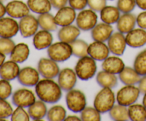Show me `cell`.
I'll return each mask as SVG.
<instances>
[{
  "mask_svg": "<svg viewBox=\"0 0 146 121\" xmlns=\"http://www.w3.org/2000/svg\"><path fill=\"white\" fill-rule=\"evenodd\" d=\"M35 93L39 100L46 103H56L62 97V89L58 83L48 78L38 81L35 85Z\"/></svg>",
  "mask_w": 146,
  "mask_h": 121,
  "instance_id": "cell-1",
  "label": "cell"
},
{
  "mask_svg": "<svg viewBox=\"0 0 146 121\" xmlns=\"http://www.w3.org/2000/svg\"><path fill=\"white\" fill-rule=\"evenodd\" d=\"M97 64L96 60L91 56L79 58L75 65V72L79 79L88 81L96 75L97 72Z\"/></svg>",
  "mask_w": 146,
  "mask_h": 121,
  "instance_id": "cell-2",
  "label": "cell"
},
{
  "mask_svg": "<svg viewBox=\"0 0 146 121\" xmlns=\"http://www.w3.org/2000/svg\"><path fill=\"white\" fill-rule=\"evenodd\" d=\"M116 97L111 88H102L96 94L94 101V106L101 113H106L114 106Z\"/></svg>",
  "mask_w": 146,
  "mask_h": 121,
  "instance_id": "cell-3",
  "label": "cell"
},
{
  "mask_svg": "<svg viewBox=\"0 0 146 121\" xmlns=\"http://www.w3.org/2000/svg\"><path fill=\"white\" fill-rule=\"evenodd\" d=\"M47 54L48 58L56 62H64L73 55L72 48L70 44L60 41L52 44L47 48Z\"/></svg>",
  "mask_w": 146,
  "mask_h": 121,
  "instance_id": "cell-4",
  "label": "cell"
},
{
  "mask_svg": "<svg viewBox=\"0 0 146 121\" xmlns=\"http://www.w3.org/2000/svg\"><path fill=\"white\" fill-rule=\"evenodd\" d=\"M66 102L68 109L73 112H81L86 107L87 101L86 95L81 91L73 89L67 91Z\"/></svg>",
  "mask_w": 146,
  "mask_h": 121,
  "instance_id": "cell-5",
  "label": "cell"
},
{
  "mask_svg": "<svg viewBox=\"0 0 146 121\" xmlns=\"http://www.w3.org/2000/svg\"><path fill=\"white\" fill-rule=\"evenodd\" d=\"M141 91L138 87L132 85H125L116 94L117 102L120 105L128 107L135 103L139 98Z\"/></svg>",
  "mask_w": 146,
  "mask_h": 121,
  "instance_id": "cell-6",
  "label": "cell"
},
{
  "mask_svg": "<svg viewBox=\"0 0 146 121\" xmlns=\"http://www.w3.org/2000/svg\"><path fill=\"white\" fill-rule=\"evenodd\" d=\"M76 26L81 31H91L98 24V15L96 11L91 9L80 11L76 19Z\"/></svg>",
  "mask_w": 146,
  "mask_h": 121,
  "instance_id": "cell-7",
  "label": "cell"
},
{
  "mask_svg": "<svg viewBox=\"0 0 146 121\" xmlns=\"http://www.w3.org/2000/svg\"><path fill=\"white\" fill-rule=\"evenodd\" d=\"M37 69L40 75L44 78L48 79H54L58 77L60 72L58 63L50 58H41L38 62Z\"/></svg>",
  "mask_w": 146,
  "mask_h": 121,
  "instance_id": "cell-8",
  "label": "cell"
},
{
  "mask_svg": "<svg viewBox=\"0 0 146 121\" xmlns=\"http://www.w3.org/2000/svg\"><path fill=\"white\" fill-rule=\"evenodd\" d=\"M11 101L15 106L27 108L32 105L36 99L32 91L27 88H19L12 94Z\"/></svg>",
  "mask_w": 146,
  "mask_h": 121,
  "instance_id": "cell-9",
  "label": "cell"
},
{
  "mask_svg": "<svg viewBox=\"0 0 146 121\" xmlns=\"http://www.w3.org/2000/svg\"><path fill=\"white\" fill-rule=\"evenodd\" d=\"M19 27L21 36L27 38L34 36V34L38 31L39 25L37 18L29 14L20 19Z\"/></svg>",
  "mask_w": 146,
  "mask_h": 121,
  "instance_id": "cell-10",
  "label": "cell"
},
{
  "mask_svg": "<svg viewBox=\"0 0 146 121\" xmlns=\"http://www.w3.org/2000/svg\"><path fill=\"white\" fill-rule=\"evenodd\" d=\"M17 79L19 83L24 86L33 87L40 81V74L38 69L31 66H26L20 70Z\"/></svg>",
  "mask_w": 146,
  "mask_h": 121,
  "instance_id": "cell-11",
  "label": "cell"
},
{
  "mask_svg": "<svg viewBox=\"0 0 146 121\" xmlns=\"http://www.w3.org/2000/svg\"><path fill=\"white\" fill-rule=\"evenodd\" d=\"M77 76L75 70L65 68L60 71L58 75V83L62 91H68L75 87L77 83Z\"/></svg>",
  "mask_w": 146,
  "mask_h": 121,
  "instance_id": "cell-12",
  "label": "cell"
},
{
  "mask_svg": "<svg viewBox=\"0 0 146 121\" xmlns=\"http://www.w3.org/2000/svg\"><path fill=\"white\" fill-rule=\"evenodd\" d=\"M108 46L110 52L113 55L121 56L124 54L126 48L127 43L125 36L123 34L119 32H113L108 40Z\"/></svg>",
  "mask_w": 146,
  "mask_h": 121,
  "instance_id": "cell-13",
  "label": "cell"
},
{
  "mask_svg": "<svg viewBox=\"0 0 146 121\" xmlns=\"http://www.w3.org/2000/svg\"><path fill=\"white\" fill-rule=\"evenodd\" d=\"M7 14L14 19H21L30 13L27 3L21 0H12L6 5Z\"/></svg>",
  "mask_w": 146,
  "mask_h": 121,
  "instance_id": "cell-14",
  "label": "cell"
},
{
  "mask_svg": "<svg viewBox=\"0 0 146 121\" xmlns=\"http://www.w3.org/2000/svg\"><path fill=\"white\" fill-rule=\"evenodd\" d=\"M19 31V23L12 17H2L0 19V37L13 38Z\"/></svg>",
  "mask_w": 146,
  "mask_h": 121,
  "instance_id": "cell-15",
  "label": "cell"
},
{
  "mask_svg": "<svg viewBox=\"0 0 146 121\" xmlns=\"http://www.w3.org/2000/svg\"><path fill=\"white\" fill-rule=\"evenodd\" d=\"M76 10L70 6L66 5L58 9L54 17L57 25L59 26H65L72 24L76 21Z\"/></svg>",
  "mask_w": 146,
  "mask_h": 121,
  "instance_id": "cell-16",
  "label": "cell"
},
{
  "mask_svg": "<svg viewBox=\"0 0 146 121\" xmlns=\"http://www.w3.org/2000/svg\"><path fill=\"white\" fill-rule=\"evenodd\" d=\"M88 56L98 61H103L109 56L110 50L105 42L94 41L88 46Z\"/></svg>",
  "mask_w": 146,
  "mask_h": 121,
  "instance_id": "cell-17",
  "label": "cell"
},
{
  "mask_svg": "<svg viewBox=\"0 0 146 121\" xmlns=\"http://www.w3.org/2000/svg\"><path fill=\"white\" fill-rule=\"evenodd\" d=\"M127 45L131 48H141L146 44V30L143 28H134L126 34Z\"/></svg>",
  "mask_w": 146,
  "mask_h": 121,
  "instance_id": "cell-18",
  "label": "cell"
},
{
  "mask_svg": "<svg viewBox=\"0 0 146 121\" xmlns=\"http://www.w3.org/2000/svg\"><path fill=\"white\" fill-rule=\"evenodd\" d=\"M113 33V28L111 24L101 22L97 24L91 30V37L94 41L106 42Z\"/></svg>",
  "mask_w": 146,
  "mask_h": 121,
  "instance_id": "cell-19",
  "label": "cell"
},
{
  "mask_svg": "<svg viewBox=\"0 0 146 121\" xmlns=\"http://www.w3.org/2000/svg\"><path fill=\"white\" fill-rule=\"evenodd\" d=\"M53 35L51 31L41 29L38 31L33 36V45L37 50L48 48L53 44Z\"/></svg>",
  "mask_w": 146,
  "mask_h": 121,
  "instance_id": "cell-20",
  "label": "cell"
},
{
  "mask_svg": "<svg viewBox=\"0 0 146 121\" xmlns=\"http://www.w3.org/2000/svg\"><path fill=\"white\" fill-rule=\"evenodd\" d=\"M136 16L132 13H124L121 14L116 23L117 29L123 34H128L134 29L136 25Z\"/></svg>",
  "mask_w": 146,
  "mask_h": 121,
  "instance_id": "cell-21",
  "label": "cell"
},
{
  "mask_svg": "<svg viewBox=\"0 0 146 121\" xmlns=\"http://www.w3.org/2000/svg\"><path fill=\"white\" fill-rule=\"evenodd\" d=\"M18 63L10 60L5 61L0 67V78L7 81H13L18 77L20 72Z\"/></svg>",
  "mask_w": 146,
  "mask_h": 121,
  "instance_id": "cell-22",
  "label": "cell"
},
{
  "mask_svg": "<svg viewBox=\"0 0 146 121\" xmlns=\"http://www.w3.org/2000/svg\"><path fill=\"white\" fill-rule=\"evenodd\" d=\"M125 67L123 61L118 56H108L103 61L101 68L104 71L113 74H119Z\"/></svg>",
  "mask_w": 146,
  "mask_h": 121,
  "instance_id": "cell-23",
  "label": "cell"
},
{
  "mask_svg": "<svg viewBox=\"0 0 146 121\" xmlns=\"http://www.w3.org/2000/svg\"><path fill=\"white\" fill-rule=\"evenodd\" d=\"M81 30L77 26L71 25L61 26L58 31V38L59 41L71 44L76 40L81 34Z\"/></svg>",
  "mask_w": 146,
  "mask_h": 121,
  "instance_id": "cell-24",
  "label": "cell"
},
{
  "mask_svg": "<svg viewBox=\"0 0 146 121\" xmlns=\"http://www.w3.org/2000/svg\"><path fill=\"white\" fill-rule=\"evenodd\" d=\"M96 81L101 88H108L113 89L118 85V78L115 74L102 70L96 74Z\"/></svg>",
  "mask_w": 146,
  "mask_h": 121,
  "instance_id": "cell-25",
  "label": "cell"
},
{
  "mask_svg": "<svg viewBox=\"0 0 146 121\" xmlns=\"http://www.w3.org/2000/svg\"><path fill=\"white\" fill-rule=\"evenodd\" d=\"M121 13L117 7L106 5L100 11V18L103 22L112 25L118 21Z\"/></svg>",
  "mask_w": 146,
  "mask_h": 121,
  "instance_id": "cell-26",
  "label": "cell"
},
{
  "mask_svg": "<svg viewBox=\"0 0 146 121\" xmlns=\"http://www.w3.org/2000/svg\"><path fill=\"white\" fill-rule=\"evenodd\" d=\"M30 54L29 46L25 43H19L15 45L10 54V59L18 63H22L28 59Z\"/></svg>",
  "mask_w": 146,
  "mask_h": 121,
  "instance_id": "cell-27",
  "label": "cell"
},
{
  "mask_svg": "<svg viewBox=\"0 0 146 121\" xmlns=\"http://www.w3.org/2000/svg\"><path fill=\"white\" fill-rule=\"evenodd\" d=\"M118 78L124 85H135L139 83L141 75L136 72L134 68L125 66L118 74Z\"/></svg>",
  "mask_w": 146,
  "mask_h": 121,
  "instance_id": "cell-28",
  "label": "cell"
},
{
  "mask_svg": "<svg viewBox=\"0 0 146 121\" xmlns=\"http://www.w3.org/2000/svg\"><path fill=\"white\" fill-rule=\"evenodd\" d=\"M47 106L46 102L41 101H36L28 108V112L31 119L34 120H41L47 115Z\"/></svg>",
  "mask_w": 146,
  "mask_h": 121,
  "instance_id": "cell-29",
  "label": "cell"
},
{
  "mask_svg": "<svg viewBox=\"0 0 146 121\" xmlns=\"http://www.w3.org/2000/svg\"><path fill=\"white\" fill-rule=\"evenodd\" d=\"M27 3L30 11L38 14L50 12L52 8L50 0H27Z\"/></svg>",
  "mask_w": 146,
  "mask_h": 121,
  "instance_id": "cell-30",
  "label": "cell"
},
{
  "mask_svg": "<svg viewBox=\"0 0 146 121\" xmlns=\"http://www.w3.org/2000/svg\"><path fill=\"white\" fill-rule=\"evenodd\" d=\"M37 19L38 25L41 29L48 31H55L58 28V25L55 21V17L49 12L38 14Z\"/></svg>",
  "mask_w": 146,
  "mask_h": 121,
  "instance_id": "cell-31",
  "label": "cell"
},
{
  "mask_svg": "<svg viewBox=\"0 0 146 121\" xmlns=\"http://www.w3.org/2000/svg\"><path fill=\"white\" fill-rule=\"evenodd\" d=\"M129 118L133 121L146 120V108L143 104L134 103L128 108Z\"/></svg>",
  "mask_w": 146,
  "mask_h": 121,
  "instance_id": "cell-32",
  "label": "cell"
},
{
  "mask_svg": "<svg viewBox=\"0 0 146 121\" xmlns=\"http://www.w3.org/2000/svg\"><path fill=\"white\" fill-rule=\"evenodd\" d=\"M108 113L110 118L113 120L126 121L130 120L128 108L118 103V105H114Z\"/></svg>",
  "mask_w": 146,
  "mask_h": 121,
  "instance_id": "cell-33",
  "label": "cell"
},
{
  "mask_svg": "<svg viewBox=\"0 0 146 121\" xmlns=\"http://www.w3.org/2000/svg\"><path fill=\"white\" fill-rule=\"evenodd\" d=\"M71 46L72 48L73 55L78 58H82V57L86 56L88 55V44L85 41L82 39L75 40L71 43Z\"/></svg>",
  "mask_w": 146,
  "mask_h": 121,
  "instance_id": "cell-34",
  "label": "cell"
},
{
  "mask_svg": "<svg viewBox=\"0 0 146 121\" xmlns=\"http://www.w3.org/2000/svg\"><path fill=\"white\" fill-rule=\"evenodd\" d=\"M46 118L51 121L65 120L66 118V110L62 105H54L47 112Z\"/></svg>",
  "mask_w": 146,
  "mask_h": 121,
  "instance_id": "cell-35",
  "label": "cell"
},
{
  "mask_svg": "<svg viewBox=\"0 0 146 121\" xmlns=\"http://www.w3.org/2000/svg\"><path fill=\"white\" fill-rule=\"evenodd\" d=\"M133 68L141 76L146 75V49L141 51L135 56Z\"/></svg>",
  "mask_w": 146,
  "mask_h": 121,
  "instance_id": "cell-36",
  "label": "cell"
},
{
  "mask_svg": "<svg viewBox=\"0 0 146 121\" xmlns=\"http://www.w3.org/2000/svg\"><path fill=\"white\" fill-rule=\"evenodd\" d=\"M80 113L81 120L99 121L101 119V113L95 107H86Z\"/></svg>",
  "mask_w": 146,
  "mask_h": 121,
  "instance_id": "cell-37",
  "label": "cell"
},
{
  "mask_svg": "<svg viewBox=\"0 0 146 121\" xmlns=\"http://www.w3.org/2000/svg\"><path fill=\"white\" fill-rule=\"evenodd\" d=\"M116 7L121 13H131L136 7L135 0H118Z\"/></svg>",
  "mask_w": 146,
  "mask_h": 121,
  "instance_id": "cell-38",
  "label": "cell"
},
{
  "mask_svg": "<svg viewBox=\"0 0 146 121\" xmlns=\"http://www.w3.org/2000/svg\"><path fill=\"white\" fill-rule=\"evenodd\" d=\"M30 118L28 111L22 107H17L11 115V120L12 121H29Z\"/></svg>",
  "mask_w": 146,
  "mask_h": 121,
  "instance_id": "cell-39",
  "label": "cell"
},
{
  "mask_svg": "<svg viewBox=\"0 0 146 121\" xmlns=\"http://www.w3.org/2000/svg\"><path fill=\"white\" fill-rule=\"evenodd\" d=\"M15 45V43L11 38L0 37V52L2 54L10 55Z\"/></svg>",
  "mask_w": 146,
  "mask_h": 121,
  "instance_id": "cell-40",
  "label": "cell"
},
{
  "mask_svg": "<svg viewBox=\"0 0 146 121\" xmlns=\"http://www.w3.org/2000/svg\"><path fill=\"white\" fill-rule=\"evenodd\" d=\"M12 95V86L9 81L5 79L0 80V98L6 99Z\"/></svg>",
  "mask_w": 146,
  "mask_h": 121,
  "instance_id": "cell-41",
  "label": "cell"
},
{
  "mask_svg": "<svg viewBox=\"0 0 146 121\" xmlns=\"http://www.w3.org/2000/svg\"><path fill=\"white\" fill-rule=\"evenodd\" d=\"M13 108L11 104L6 99L0 98V118H7L11 117L13 113Z\"/></svg>",
  "mask_w": 146,
  "mask_h": 121,
  "instance_id": "cell-42",
  "label": "cell"
},
{
  "mask_svg": "<svg viewBox=\"0 0 146 121\" xmlns=\"http://www.w3.org/2000/svg\"><path fill=\"white\" fill-rule=\"evenodd\" d=\"M107 0H88V6L95 11H100L106 6Z\"/></svg>",
  "mask_w": 146,
  "mask_h": 121,
  "instance_id": "cell-43",
  "label": "cell"
},
{
  "mask_svg": "<svg viewBox=\"0 0 146 121\" xmlns=\"http://www.w3.org/2000/svg\"><path fill=\"white\" fill-rule=\"evenodd\" d=\"M68 4L76 11H81L88 6V0H68Z\"/></svg>",
  "mask_w": 146,
  "mask_h": 121,
  "instance_id": "cell-44",
  "label": "cell"
},
{
  "mask_svg": "<svg viewBox=\"0 0 146 121\" xmlns=\"http://www.w3.org/2000/svg\"><path fill=\"white\" fill-rule=\"evenodd\" d=\"M136 24L139 28L146 30V10L141 12L137 16Z\"/></svg>",
  "mask_w": 146,
  "mask_h": 121,
  "instance_id": "cell-45",
  "label": "cell"
},
{
  "mask_svg": "<svg viewBox=\"0 0 146 121\" xmlns=\"http://www.w3.org/2000/svg\"><path fill=\"white\" fill-rule=\"evenodd\" d=\"M51 6L56 9H59L68 4V0H50Z\"/></svg>",
  "mask_w": 146,
  "mask_h": 121,
  "instance_id": "cell-46",
  "label": "cell"
},
{
  "mask_svg": "<svg viewBox=\"0 0 146 121\" xmlns=\"http://www.w3.org/2000/svg\"><path fill=\"white\" fill-rule=\"evenodd\" d=\"M138 88H139L141 93L145 94L146 93V75H143L138 83Z\"/></svg>",
  "mask_w": 146,
  "mask_h": 121,
  "instance_id": "cell-47",
  "label": "cell"
},
{
  "mask_svg": "<svg viewBox=\"0 0 146 121\" xmlns=\"http://www.w3.org/2000/svg\"><path fill=\"white\" fill-rule=\"evenodd\" d=\"M136 6L141 9L145 11L146 10V0H135Z\"/></svg>",
  "mask_w": 146,
  "mask_h": 121,
  "instance_id": "cell-48",
  "label": "cell"
},
{
  "mask_svg": "<svg viewBox=\"0 0 146 121\" xmlns=\"http://www.w3.org/2000/svg\"><path fill=\"white\" fill-rule=\"evenodd\" d=\"M6 14H7L6 6L4 5L2 1H0V19L4 17Z\"/></svg>",
  "mask_w": 146,
  "mask_h": 121,
  "instance_id": "cell-49",
  "label": "cell"
},
{
  "mask_svg": "<svg viewBox=\"0 0 146 121\" xmlns=\"http://www.w3.org/2000/svg\"><path fill=\"white\" fill-rule=\"evenodd\" d=\"M81 118H79L78 116H76V115H68V116H66L65 120L66 121H78L81 120Z\"/></svg>",
  "mask_w": 146,
  "mask_h": 121,
  "instance_id": "cell-50",
  "label": "cell"
},
{
  "mask_svg": "<svg viewBox=\"0 0 146 121\" xmlns=\"http://www.w3.org/2000/svg\"><path fill=\"white\" fill-rule=\"evenodd\" d=\"M6 60V55L0 52V67L2 65V64L5 62Z\"/></svg>",
  "mask_w": 146,
  "mask_h": 121,
  "instance_id": "cell-51",
  "label": "cell"
},
{
  "mask_svg": "<svg viewBox=\"0 0 146 121\" xmlns=\"http://www.w3.org/2000/svg\"><path fill=\"white\" fill-rule=\"evenodd\" d=\"M143 105L146 108V93L143 94Z\"/></svg>",
  "mask_w": 146,
  "mask_h": 121,
  "instance_id": "cell-52",
  "label": "cell"
},
{
  "mask_svg": "<svg viewBox=\"0 0 146 121\" xmlns=\"http://www.w3.org/2000/svg\"><path fill=\"white\" fill-rule=\"evenodd\" d=\"M4 1H6V0H0V1H2V2H4Z\"/></svg>",
  "mask_w": 146,
  "mask_h": 121,
  "instance_id": "cell-53",
  "label": "cell"
},
{
  "mask_svg": "<svg viewBox=\"0 0 146 121\" xmlns=\"http://www.w3.org/2000/svg\"><path fill=\"white\" fill-rule=\"evenodd\" d=\"M110 1H113V0H110Z\"/></svg>",
  "mask_w": 146,
  "mask_h": 121,
  "instance_id": "cell-54",
  "label": "cell"
}]
</instances>
